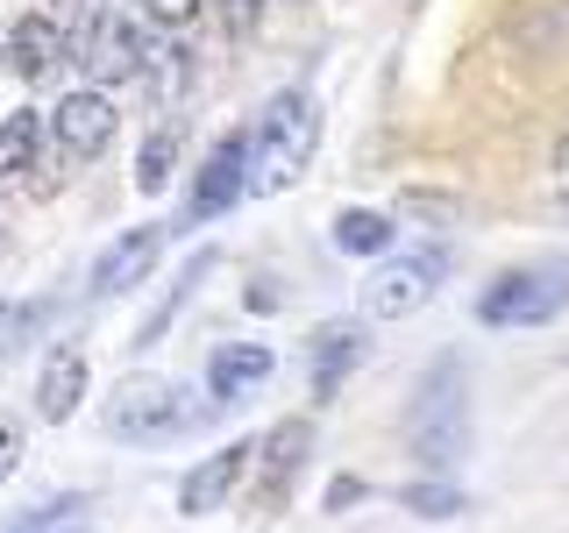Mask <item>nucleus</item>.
I'll return each mask as SVG.
<instances>
[{"instance_id": "obj_22", "label": "nucleus", "mask_w": 569, "mask_h": 533, "mask_svg": "<svg viewBox=\"0 0 569 533\" xmlns=\"http://www.w3.org/2000/svg\"><path fill=\"white\" fill-rule=\"evenodd\" d=\"M43 328V306H22V299H0V363L14 349H29V334Z\"/></svg>"}, {"instance_id": "obj_3", "label": "nucleus", "mask_w": 569, "mask_h": 533, "mask_svg": "<svg viewBox=\"0 0 569 533\" xmlns=\"http://www.w3.org/2000/svg\"><path fill=\"white\" fill-rule=\"evenodd\" d=\"M562 313H569V257L512 263V271H498L477 292V320L485 328H548Z\"/></svg>"}, {"instance_id": "obj_16", "label": "nucleus", "mask_w": 569, "mask_h": 533, "mask_svg": "<svg viewBox=\"0 0 569 533\" xmlns=\"http://www.w3.org/2000/svg\"><path fill=\"white\" fill-rule=\"evenodd\" d=\"M391 242H399V221L391 213H378V207H342L335 213V249L342 257H391Z\"/></svg>"}, {"instance_id": "obj_2", "label": "nucleus", "mask_w": 569, "mask_h": 533, "mask_svg": "<svg viewBox=\"0 0 569 533\" xmlns=\"http://www.w3.org/2000/svg\"><path fill=\"white\" fill-rule=\"evenodd\" d=\"M406 455H413L427 476H449L456 462L470 455V378H462L456 355H441L413 384V405H406Z\"/></svg>"}, {"instance_id": "obj_8", "label": "nucleus", "mask_w": 569, "mask_h": 533, "mask_svg": "<svg viewBox=\"0 0 569 533\" xmlns=\"http://www.w3.org/2000/svg\"><path fill=\"white\" fill-rule=\"evenodd\" d=\"M249 192V135L228 129L221 142L207 150V164L192 171V192H186V221H213V213H228Z\"/></svg>"}, {"instance_id": "obj_19", "label": "nucleus", "mask_w": 569, "mask_h": 533, "mask_svg": "<svg viewBox=\"0 0 569 533\" xmlns=\"http://www.w3.org/2000/svg\"><path fill=\"white\" fill-rule=\"evenodd\" d=\"M207 263H213V249H207V257H192L186 271H178V284H171V292H164V306H157V313H150V320H142V328H136V349H150L157 334L171 328V313H178V306H186V299H192V284L207 278Z\"/></svg>"}, {"instance_id": "obj_9", "label": "nucleus", "mask_w": 569, "mask_h": 533, "mask_svg": "<svg viewBox=\"0 0 569 533\" xmlns=\"http://www.w3.org/2000/svg\"><path fill=\"white\" fill-rule=\"evenodd\" d=\"M114 129H121V114H114V100H107L100 86H79V93H64L58 114H50V135H58V150L71 157V164H93L107 142H114Z\"/></svg>"}, {"instance_id": "obj_12", "label": "nucleus", "mask_w": 569, "mask_h": 533, "mask_svg": "<svg viewBox=\"0 0 569 533\" xmlns=\"http://www.w3.org/2000/svg\"><path fill=\"white\" fill-rule=\"evenodd\" d=\"M157 257H164V228H157V221H142V228H129V235H114V242L93 257V292H100V299H121L129 284L150 278Z\"/></svg>"}, {"instance_id": "obj_7", "label": "nucleus", "mask_w": 569, "mask_h": 533, "mask_svg": "<svg viewBox=\"0 0 569 533\" xmlns=\"http://www.w3.org/2000/svg\"><path fill=\"white\" fill-rule=\"evenodd\" d=\"M307 455H313V420H278L271 434L257 441V455H249V505L257 512H278L284 497H292V484L307 476Z\"/></svg>"}, {"instance_id": "obj_26", "label": "nucleus", "mask_w": 569, "mask_h": 533, "mask_svg": "<svg viewBox=\"0 0 569 533\" xmlns=\"http://www.w3.org/2000/svg\"><path fill=\"white\" fill-rule=\"evenodd\" d=\"M14 470H22V426H14V420H0V484H8Z\"/></svg>"}, {"instance_id": "obj_10", "label": "nucleus", "mask_w": 569, "mask_h": 533, "mask_svg": "<svg viewBox=\"0 0 569 533\" xmlns=\"http://www.w3.org/2000/svg\"><path fill=\"white\" fill-rule=\"evenodd\" d=\"M249 455H257V441H228L221 455H207L200 470H186V484H178V512H186V520H207V512H221L228 497L242 491Z\"/></svg>"}, {"instance_id": "obj_5", "label": "nucleus", "mask_w": 569, "mask_h": 533, "mask_svg": "<svg viewBox=\"0 0 569 533\" xmlns=\"http://www.w3.org/2000/svg\"><path fill=\"white\" fill-rule=\"evenodd\" d=\"M71 58H79L86 79L107 93V86L136 79V71L150 64V43H142V29H136L121 8H93V14L79 22V36H71Z\"/></svg>"}, {"instance_id": "obj_11", "label": "nucleus", "mask_w": 569, "mask_h": 533, "mask_svg": "<svg viewBox=\"0 0 569 533\" xmlns=\"http://www.w3.org/2000/svg\"><path fill=\"white\" fill-rule=\"evenodd\" d=\"M86 391H93V363H86V349L58 342V349L43 355V370H36V420L64 426L86 405Z\"/></svg>"}, {"instance_id": "obj_17", "label": "nucleus", "mask_w": 569, "mask_h": 533, "mask_svg": "<svg viewBox=\"0 0 569 533\" xmlns=\"http://www.w3.org/2000/svg\"><path fill=\"white\" fill-rule=\"evenodd\" d=\"M43 129H50V121L36 114V107H14V114L0 121V178L36 171V157H43Z\"/></svg>"}, {"instance_id": "obj_24", "label": "nucleus", "mask_w": 569, "mask_h": 533, "mask_svg": "<svg viewBox=\"0 0 569 533\" xmlns=\"http://www.w3.org/2000/svg\"><path fill=\"white\" fill-rule=\"evenodd\" d=\"M548 200L569 213V129H562V142H556V164H548Z\"/></svg>"}, {"instance_id": "obj_14", "label": "nucleus", "mask_w": 569, "mask_h": 533, "mask_svg": "<svg viewBox=\"0 0 569 533\" xmlns=\"http://www.w3.org/2000/svg\"><path fill=\"white\" fill-rule=\"evenodd\" d=\"M71 58V36L58 29V14H22L14 22V36H8V64L22 71V79H50Z\"/></svg>"}, {"instance_id": "obj_28", "label": "nucleus", "mask_w": 569, "mask_h": 533, "mask_svg": "<svg viewBox=\"0 0 569 533\" xmlns=\"http://www.w3.org/2000/svg\"><path fill=\"white\" fill-rule=\"evenodd\" d=\"M50 8H79V0H50Z\"/></svg>"}, {"instance_id": "obj_20", "label": "nucleus", "mask_w": 569, "mask_h": 533, "mask_svg": "<svg viewBox=\"0 0 569 533\" xmlns=\"http://www.w3.org/2000/svg\"><path fill=\"white\" fill-rule=\"evenodd\" d=\"M171 171H178V129H157L150 142H142V157H136V185L142 192H164Z\"/></svg>"}, {"instance_id": "obj_23", "label": "nucleus", "mask_w": 569, "mask_h": 533, "mask_svg": "<svg viewBox=\"0 0 569 533\" xmlns=\"http://www.w3.org/2000/svg\"><path fill=\"white\" fill-rule=\"evenodd\" d=\"M200 8H207V0H142V14H150L157 29H192Z\"/></svg>"}, {"instance_id": "obj_13", "label": "nucleus", "mask_w": 569, "mask_h": 533, "mask_svg": "<svg viewBox=\"0 0 569 533\" xmlns=\"http://www.w3.org/2000/svg\"><path fill=\"white\" fill-rule=\"evenodd\" d=\"M271 370H278L271 342H221V349L207 355V391H213L207 405H236L242 391H257Z\"/></svg>"}, {"instance_id": "obj_1", "label": "nucleus", "mask_w": 569, "mask_h": 533, "mask_svg": "<svg viewBox=\"0 0 569 533\" xmlns=\"http://www.w3.org/2000/svg\"><path fill=\"white\" fill-rule=\"evenodd\" d=\"M242 135H249V192H284L307 178L320 150V107L307 86H284V93L263 100V114Z\"/></svg>"}, {"instance_id": "obj_27", "label": "nucleus", "mask_w": 569, "mask_h": 533, "mask_svg": "<svg viewBox=\"0 0 569 533\" xmlns=\"http://www.w3.org/2000/svg\"><path fill=\"white\" fill-rule=\"evenodd\" d=\"M242 299H249V313H271V306H278V284H271V278H257Z\"/></svg>"}, {"instance_id": "obj_21", "label": "nucleus", "mask_w": 569, "mask_h": 533, "mask_svg": "<svg viewBox=\"0 0 569 533\" xmlns=\"http://www.w3.org/2000/svg\"><path fill=\"white\" fill-rule=\"evenodd\" d=\"M399 505H413L420 520H456V512H462V491L449 484V476H435V484H406Z\"/></svg>"}, {"instance_id": "obj_6", "label": "nucleus", "mask_w": 569, "mask_h": 533, "mask_svg": "<svg viewBox=\"0 0 569 533\" xmlns=\"http://www.w3.org/2000/svg\"><path fill=\"white\" fill-rule=\"evenodd\" d=\"M441 278H449V249H413V257H385L378 271L363 278V313H370V320H406V313H420L427 299L441 292Z\"/></svg>"}, {"instance_id": "obj_15", "label": "nucleus", "mask_w": 569, "mask_h": 533, "mask_svg": "<svg viewBox=\"0 0 569 533\" xmlns=\"http://www.w3.org/2000/svg\"><path fill=\"white\" fill-rule=\"evenodd\" d=\"M356 363H363V328H356V320H328V328L313 334V399L328 405Z\"/></svg>"}, {"instance_id": "obj_18", "label": "nucleus", "mask_w": 569, "mask_h": 533, "mask_svg": "<svg viewBox=\"0 0 569 533\" xmlns=\"http://www.w3.org/2000/svg\"><path fill=\"white\" fill-rule=\"evenodd\" d=\"M8 533H93V497H86V491H64V497H50V505L22 512Z\"/></svg>"}, {"instance_id": "obj_4", "label": "nucleus", "mask_w": 569, "mask_h": 533, "mask_svg": "<svg viewBox=\"0 0 569 533\" xmlns=\"http://www.w3.org/2000/svg\"><path fill=\"white\" fill-rule=\"evenodd\" d=\"M100 426L114 441H171L186 426V391L164 378H121L100 405Z\"/></svg>"}, {"instance_id": "obj_25", "label": "nucleus", "mask_w": 569, "mask_h": 533, "mask_svg": "<svg viewBox=\"0 0 569 533\" xmlns=\"http://www.w3.org/2000/svg\"><path fill=\"white\" fill-rule=\"evenodd\" d=\"M221 22L236 29V36H249V29L263 22V0H221Z\"/></svg>"}]
</instances>
